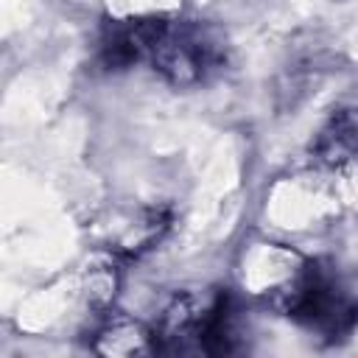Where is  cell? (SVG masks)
Returning a JSON list of instances; mask_svg holds the SVG:
<instances>
[{
  "instance_id": "1",
  "label": "cell",
  "mask_w": 358,
  "mask_h": 358,
  "mask_svg": "<svg viewBox=\"0 0 358 358\" xmlns=\"http://www.w3.org/2000/svg\"><path fill=\"white\" fill-rule=\"evenodd\" d=\"M154 67L171 84H196L224 62V45L201 22H176L165 28L151 50Z\"/></svg>"
},
{
  "instance_id": "2",
  "label": "cell",
  "mask_w": 358,
  "mask_h": 358,
  "mask_svg": "<svg viewBox=\"0 0 358 358\" xmlns=\"http://www.w3.org/2000/svg\"><path fill=\"white\" fill-rule=\"evenodd\" d=\"M313 154L327 165H338L344 159L358 157V112H338L330 126L319 134Z\"/></svg>"
},
{
  "instance_id": "3",
  "label": "cell",
  "mask_w": 358,
  "mask_h": 358,
  "mask_svg": "<svg viewBox=\"0 0 358 358\" xmlns=\"http://www.w3.org/2000/svg\"><path fill=\"white\" fill-rule=\"evenodd\" d=\"M98 350L115 355H131V352H148L154 347L148 344V336H143L137 327H112L109 333L101 336Z\"/></svg>"
}]
</instances>
